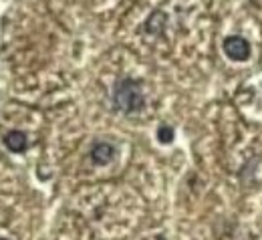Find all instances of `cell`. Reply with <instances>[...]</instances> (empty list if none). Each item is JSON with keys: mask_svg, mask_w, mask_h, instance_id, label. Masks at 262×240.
<instances>
[{"mask_svg": "<svg viewBox=\"0 0 262 240\" xmlns=\"http://www.w3.org/2000/svg\"><path fill=\"white\" fill-rule=\"evenodd\" d=\"M158 139H160V143H171V139H173V129H171L169 125L158 127Z\"/></svg>", "mask_w": 262, "mask_h": 240, "instance_id": "8992f818", "label": "cell"}, {"mask_svg": "<svg viewBox=\"0 0 262 240\" xmlns=\"http://www.w3.org/2000/svg\"><path fill=\"white\" fill-rule=\"evenodd\" d=\"M0 240H8V238H0Z\"/></svg>", "mask_w": 262, "mask_h": 240, "instance_id": "52a82bcc", "label": "cell"}, {"mask_svg": "<svg viewBox=\"0 0 262 240\" xmlns=\"http://www.w3.org/2000/svg\"><path fill=\"white\" fill-rule=\"evenodd\" d=\"M113 105L121 113H137L145 107L141 83L135 79H121L113 87Z\"/></svg>", "mask_w": 262, "mask_h": 240, "instance_id": "6da1fadb", "label": "cell"}, {"mask_svg": "<svg viewBox=\"0 0 262 240\" xmlns=\"http://www.w3.org/2000/svg\"><path fill=\"white\" fill-rule=\"evenodd\" d=\"M164 25H165V14L164 12H154L149 18H147V23H145V29H147V33H162L164 31Z\"/></svg>", "mask_w": 262, "mask_h": 240, "instance_id": "5b68a950", "label": "cell"}, {"mask_svg": "<svg viewBox=\"0 0 262 240\" xmlns=\"http://www.w3.org/2000/svg\"><path fill=\"white\" fill-rule=\"evenodd\" d=\"M4 145H6L12 154H23V151L29 147V137H27V134L14 129V132H8V134L4 136Z\"/></svg>", "mask_w": 262, "mask_h": 240, "instance_id": "277c9868", "label": "cell"}, {"mask_svg": "<svg viewBox=\"0 0 262 240\" xmlns=\"http://www.w3.org/2000/svg\"><path fill=\"white\" fill-rule=\"evenodd\" d=\"M115 154H117L115 145L105 143V141H99V143H95V145L91 147V160H93V164H97V166L109 164V162L115 158Z\"/></svg>", "mask_w": 262, "mask_h": 240, "instance_id": "3957f363", "label": "cell"}, {"mask_svg": "<svg viewBox=\"0 0 262 240\" xmlns=\"http://www.w3.org/2000/svg\"><path fill=\"white\" fill-rule=\"evenodd\" d=\"M224 53L232 61H246L250 57V42L240 34H230L222 42Z\"/></svg>", "mask_w": 262, "mask_h": 240, "instance_id": "7a4b0ae2", "label": "cell"}]
</instances>
